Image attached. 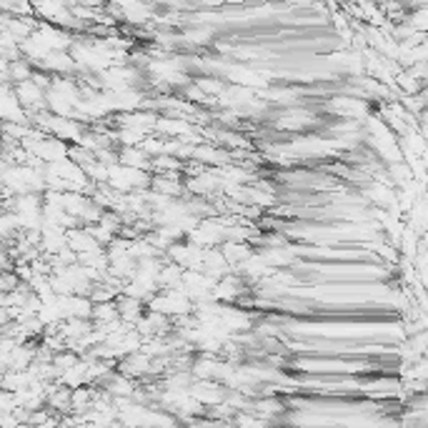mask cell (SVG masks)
Returning <instances> with one entry per match:
<instances>
[{
  "label": "cell",
  "mask_w": 428,
  "mask_h": 428,
  "mask_svg": "<svg viewBox=\"0 0 428 428\" xmlns=\"http://www.w3.org/2000/svg\"><path fill=\"white\" fill-rule=\"evenodd\" d=\"M223 388L220 386H215V383H205V381H200V383H195V388H190V398H195L198 403H218V401H223Z\"/></svg>",
  "instance_id": "cell-1"
}]
</instances>
